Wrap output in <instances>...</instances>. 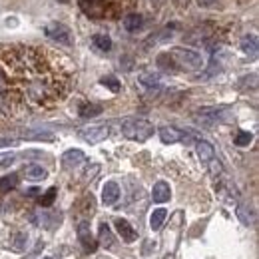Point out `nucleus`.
<instances>
[{"label":"nucleus","instance_id":"obj_3","mask_svg":"<svg viewBox=\"0 0 259 259\" xmlns=\"http://www.w3.org/2000/svg\"><path fill=\"white\" fill-rule=\"evenodd\" d=\"M44 34L52 40H56L58 44H64V46H70L72 44V32L70 28L62 24V22H50L44 26Z\"/></svg>","mask_w":259,"mask_h":259},{"label":"nucleus","instance_id":"obj_30","mask_svg":"<svg viewBox=\"0 0 259 259\" xmlns=\"http://www.w3.org/2000/svg\"><path fill=\"white\" fill-rule=\"evenodd\" d=\"M209 162H211V169H213V174H220V171H222V163L213 162V160H209Z\"/></svg>","mask_w":259,"mask_h":259},{"label":"nucleus","instance_id":"obj_2","mask_svg":"<svg viewBox=\"0 0 259 259\" xmlns=\"http://www.w3.org/2000/svg\"><path fill=\"white\" fill-rule=\"evenodd\" d=\"M122 134L128 140H136V142H146L148 138L154 136V126L148 120L142 118H130L122 122Z\"/></svg>","mask_w":259,"mask_h":259},{"label":"nucleus","instance_id":"obj_10","mask_svg":"<svg viewBox=\"0 0 259 259\" xmlns=\"http://www.w3.org/2000/svg\"><path fill=\"white\" fill-rule=\"evenodd\" d=\"M86 160L82 150H66L62 154V165L64 167H78L80 163Z\"/></svg>","mask_w":259,"mask_h":259},{"label":"nucleus","instance_id":"obj_16","mask_svg":"<svg viewBox=\"0 0 259 259\" xmlns=\"http://www.w3.org/2000/svg\"><path fill=\"white\" fill-rule=\"evenodd\" d=\"M239 46H241V50L247 54V56H257V38L251 34V36H243L241 38V42H239Z\"/></svg>","mask_w":259,"mask_h":259},{"label":"nucleus","instance_id":"obj_11","mask_svg":"<svg viewBox=\"0 0 259 259\" xmlns=\"http://www.w3.org/2000/svg\"><path fill=\"white\" fill-rule=\"evenodd\" d=\"M195 152H197V158L205 163L209 162V160H213V156H215L213 146H211L209 142H205V140H199V142L195 144Z\"/></svg>","mask_w":259,"mask_h":259},{"label":"nucleus","instance_id":"obj_23","mask_svg":"<svg viewBox=\"0 0 259 259\" xmlns=\"http://www.w3.org/2000/svg\"><path fill=\"white\" fill-rule=\"evenodd\" d=\"M251 140H253V136H251L249 132H237V136H235L233 144H235V146H239V148H245V146H249V144H251Z\"/></svg>","mask_w":259,"mask_h":259},{"label":"nucleus","instance_id":"obj_19","mask_svg":"<svg viewBox=\"0 0 259 259\" xmlns=\"http://www.w3.org/2000/svg\"><path fill=\"white\" fill-rule=\"evenodd\" d=\"M100 243L104 247H112L114 245V237H112V231H110V226L108 224H100Z\"/></svg>","mask_w":259,"mask_h":259},{"label":"nucleus","instance_id":"obj_22","mask_svg":"<svg viewBox=\"0 0 259 259\" xmlns=\"http://www.w3.org/2000/svg\"><path fill=\"white\" fill-rule=\"evenodd\" d=\"M100 84H104L106 88H110L114 94H118V92H120V88H122V84L118 82V78H116V76H106V78H102V80H100Z\"/></svg>","mask_w":259,"mask_h":259},{"label":"nucleus","instance_id":"obj_28","mask_svg":"<svg viewBox=\"0 0 259 259\" xmlns=\"http://www.w3.org/2000/svg\"><path fill=\"white\" fill-rule=\"evenodd\" d=\"M195 2H197L199 6H203V8H211V6H213L218 0H195Z\"/></svg>","mask_w":259,"mask_h":259},{"label":"nucleus","instance_id":"obj_9","mask_svg":"<svg viewBox=\"0 0 259 259\" xmlns=\"http://www.w3.org/2000/svg\"><path fill=\"white\" fill-rule=\"evenodd\" d=\"M118 197H120V186L116 182H108L102 190V201L106 205H114L118 201Z\"/></svg>","mask_w":259,"mask_h":259},{"label":"nucleus","instance_id":"obj_13","mask_svg":"<svg viewBox=\"0 0 259 259\" xmlns=\"http://www.w3.org/2000/svg\"><path fill=\"white\" fill-rule=\"evenodd\" d=\"M169 195H171V190H169V186L165 182H158L154 186V190H152V197H154L156 203H165L169 199Z\"/></svg>","mask_w":259,"mask_h":259},{"label":"nucleus","instance_id":"obj_18","mask_svg":"<svg viewBox=\"0 0 259 259\" xmlns=\"http://www.w3.org/2000/svg\"><path fill=\"white\" fill-rule=\"evenodd\" d=\"M92 42H94V46H96L100 52L112 50V38H110L108 34H96V36L92 38Z\"/></svg>","mask_w":259,"mask_h":259},{"label":"nucleus","instance_id":"obj_4","mask_svg":"<svg viewBox=\"0 0 259 259\" xmlns=\"http://www.w3.org/2000/svg\"><path fill=\"white\" fill-rule=\"evenodd\" d=\"M78 239H80V243H82V247L88 251V253H92V251H96L98 247V241L94 239V235H92V231H90V224L86 222V220H82V222H78Z\"/></svg>","mask_w":259,"mask_h":259},{"label":"nucleus","instance_id":"obj_31","mask_svg":"<svg viewBox=\"0 0 259 259\" xmlns=\"http://www.w3.org/2000/svg\"><path fill=\"white\" fill-rule=\"evenodd\" d=\"M58 2H68V0H58Z\"/></svg>","mask_w":259,"mask_h":259},{"label":"nucleus","instance_id":"obj_6","mask_svg":"<svg viewBox=\"0 0 259 259\" xmlns=\"http://www.w3.org/2000/svg\"><path fill=\"white\" fill-rule=\"evenodd\" d=\"M114 226L118 229V233L122 235V239L126 241V243H132V241H136L138 239V233H136V229L130 226L128 220H122V218H118V220H114Z\"/></svg>","mask_w":259,"mask_h":259},{"label":"nucleus","instance_id":"obj_20","mask_svg":"<svg viewBox=\"0 0 259 259\" xmlns=\"http://www.w3.org/2000/svg\"><path fill=\"white\" fill-rule=\"evenodd\" d=\"M26 245H28V235L26 233H16L14 239H12V249L16 253H22L26 249Z\"/></svg>","mask_w":259,"mask_h":259},{"label":"nucleus","instance_id":"obj_8","mask_svg":"<svg viewBox=\"0 0 259 259\" xmlns=\"http://www.w3.org/2000/svg\"><path fill=\"white\" fill-rule=\"evenodd\" d=\"M122 24H124V28H126L128 32L136 34L144 28V16H142V14H138V12H130V14L124 16Z\"/></svg>","mask_w":259,"mask_h":259},{"label":"nucleus","instance_id":"obj_1","mask_svg":"<svg viewBox=\"0 0 259 259\" xmlns=\"http://www.w3.org/2000/svg\"><path fill=\"white\" fill-rule=\"evenodd\" d=\"M171 62L184 70H201L205 66V60L203 56L197 52V50H192V48H184V46H178V48H171L169 54Z\"/></svg>","mask_w":259,"mask_h":259},{"label":"nucleus","instance_id":"obj_24","mask_svg":"<svg viewBox=\"0 0 259 259\" xmlns=\"http://www.w3.org/2000/svg\"><path fill=\"white\" fill-rule=\"evenodd\" d=\"M16 184H18V176H16V174L6 176V178H2V180H0V190H2V192L12 190V188H16Z\"/></svg>","mask_w":259,"mask_h":259},{"label":"nucleus","instance_id":"obj_29","mask_svg":"<svg viewBox=\"0 0 259 259\" xmlns=\"http://www.w3.org/2000/svg\"><path fill=\"white\" fill-rule=\"evenodd\" d=\"M18 142L16 140H0V148H10V146H16Z\"/></svg>","mask_w":259,"mask_h":259},{"label":"nucleus","instance_id":"obj_26","mask_svg":"<svg viewBox=\"0 0 259 259\" xmlns=\"http://www.w3.org/2000/svg\"><path fill=\"white\" fill-rule=\"evenodd\" d=\"M36 218H38V224L44 227H54L50 224V220H58V222H60V218H58L56 213H48V211H42V213H38Z\"/></svg>","mask_w":259,"mask_h":259},{"label":"nucleus","instance_id":"obj_25","mask_svg":"<svg viewBox=\"0 0 259 259\" xmlns=\"http://www.w3.org/2000/svg\"><path fill=\"white\" fill-rule=\"evenodd\" d=\"M56 194H58V190H56V188H50L46 194L40 195V205H42V207H50V205L54 203V197H56Z\"/></svg>","mask_w":259,"mask_h":259},{"label":"nucleus","instance_id":"obj_32","mask_svg":"<svg viewBox=\"0 0 259 259\" xmlns=\"http://www.w3.org/2000/svg\"><path fill=\"white\" fill-rule=\"evenodd\" d=\"M44 259H52V257H44Z\"/></svg>","mask_w":259,"mask_h":259},{"label":"nucleus","instance_id":"obj_17","mask_svg":"<svg viewBox=\"0 0 259 259\" xmlns=\"http://www.w3.org/2000/svg\"><path fill=\"white\" fill-rule=\"evenodd\" d=\"M165 218H167V211L163 209V207H158V209H154L152 211V215H150V227L156 231V229H160L163 226V222H165Z\"/></svg>","mask_w":259,"mask_h":259},{"label":"nucleus","instance_id":"obj_27","mask_svg":"<svg viewBox=\"0 0 259 259\" xmlns=\"http://www.w3.org/2000/svg\"><path fill=\"white\" fill-rule=\"evenodd\" d=\"M16 160V156L12 154V152H4V154H0V167H8V165H12Z\"/></svg>","mask_w":259,"mask_h":259},{"label":"nucleus","instance_id":"obj_7","mask_svg":"<svg viewBox=\"0 0 259 259\" xmlns=\"http://www.w3.org/2000/svg\"><path fill=\"white\" fill-rule=\"evenodd\" d=\"M158 134H160V140L163 144H176V142L186 138V134L182 130L174 128V126H163V128L158 130Z\"/></svg>","mask_w":259,"mask_h":259},{"label":"nucleus","instance_id":"obj_14","mask_svg":"<svg viewBox=\"0 0 259 259\" xmlns=\"http://www.w3.org/2000/svg\"><path fill=\"white\" fill-rule=\"evenodd\" d=\"M140 84L148 90H160L162 88V76L160 74H142Z\"/></svg>","mask_w":259,"mask_h":259},{"label":"nucleus","instance_id":"obj_12","mask_svg":"<svg viewBox=\"0 0 259 259\" xmlns=\"http://www.w3.org/2000/svg\"><path fill=\"white\" fill-rule=\"evenodd\" d=\"M237 218L241 220L243 226H255V220H257L255 209L249 205H237Z\"/></svg>","mask_w":259,"mask_h":259},{"label":"nucleus","instance_id":"obj_15","mask_svg":"<svg viewBox=\"0 0 259 259\" xmlns=\"http://www.w3.org/2000/svg\"><path fill=\"white\" fill-rule=\"evenodd\" d=\"M24 176H26V180L40 182V180H44L48 174H46V169H44L42 165H38V163H30V165H26V167H24Z\"/></svg>","mask_w":259,"mask_h":259},{"label":"nucleus","instance_id":"obj_21","mask_svg":"<svg viewBox=\"0 0 259 259\" xmlns=\"http://www.w3.org/2000/svg\"><path fill=\"white\" fill-rule=\"evenodd\" d=\"M102 114V106L98 104H84L80 108V116L82 118H94V116H100Z\"/></svg>","mask_w":259,"mask_h":259},{"label":"nucleus","instance_id":"obj_5","mask_svg":"<svg viewBox=\"0 0 259 259\" xmlns=\"http://www.w3.org/2000/svg\"><path fill=\"white\" fill-rule=\"evenodd\" d=\"M110 136V128L108 126H88V128L80 130V138L86 140L88 144H98L102 140H106Z\"/></svg>","mask_w":259,"mask_h":259}]
</instances>
